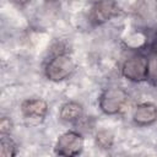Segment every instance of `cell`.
<instances>
[{"mask_svg": "<svg viewBox=\"0 0 157 157\" xmlns=\"http://www.w3.org/2000/svg\"><path fill=\"white\" fill-rule=\"evenodd\" d=\"M12 129V121L7 117H2L0 120V131L1 135H10V131Z\"/></svg>", "mask_w": 157, "mask_h": 157, "instance_id": "cell-12", "label": "cell"}, {"mask_svg": "<svg viewBox=\"0 0 157 157\" xmlns=\"http://www.w3.org/2000/svg\"><path fill=\"white\" fill-rule=\"evenodd\" d=\"M132 120L140 126H146L157 120V107L153 103H141L132 112Z\"/></svg>", "mask_w": 157, "mask_h": 157, "instance_id": "cell-8", "label": "cell"}, {"mask_svg": "<svg viewBox=\"0 0 157 157\" xmlns=\"http://www.w3.org/2000/svg\"><path fill=\"white\" fill-rule=\"evenodd\" d=\"M128 99L129 94L125 90L120 87H108L101 93L98 98V105L104 114L113 115L124 108V105L128 103Z\"/></svg>", "mask_w": 157, "mask_h": 157, "instance_id": "cell-2", "label": "cell"}, {"mask_svg": "<svg viewBox=\"0 0 157 157\" xmlns=\"http://www.w3.org/2000/svg\"><path fill=\"white\" fill-rule=\"evenodd\" d=\"M20 110L26 120L39 121L47 117L49 107L47 101L42 98H28L21 103Z\"/></svg>", "mask_w": 157, "mask_h": 157, "instance_id": "cell-6", "label": "cell"}, {"mask_svg": "<svg viewBox=\"0 0 157 157\" xmlns=\"http://www.w3.org/2000/svg\"><path fill=\"white\" fill-rule=\"evenodd\" d=\"M16 155V144L10 137V135H1L0 140V156L11 157Z\"/></svg>", "mask_w": 157, "mask_h": 157, "instance_id": "cell-9", "label": "cell"}, {"mask_svg": "<svg viewBox=\"0 0 157 157\" xmlns=\"http://www.w3.org/2000/svg\"><path fill=\"white\" fill-rule=\"evenodd\" d=\"M147 71H148V55L142 53H134L129 58L125 59L121 66V74L125 78L141 82L147 80Z\"/></svg>", "mask_w": 157, "mask_h": 157, "instance_id": "cell-3", "label": "cell"}, {"mask_svg": "<svg viewBox=\"0 0 157 157\" xmlns=\"http://www.w3.org/2000/svg\"><path fill=\"white\" fill-rule=\"evenodd\" d=\"M83 105L75 101L65 102L59 109V119L64 124H76L83 118Z\"/></svg>", "mask_w": 157, "mask_h": 157, "instance_id": "cell-7", "label": "cell"}, {"mask_svg": "<svg viewBox=\"0 0 157 157\" xmlns=\"http://www.w3.org/2000/svg\"><path fill=\"white\" fill-rule=\"evenodd\" d=\"M118 13L119 7L114 0H101L93 2L88 12V21L94 26H99L114 18Z\"/></svg>", "mask_w": 157, "mask_h": 157, "instance_id": "cell-5", "label": "cell"}, {"mask_svg": "<svg viewBox=\"0 0 157 157\" xmlns=\"http://www.w3.org/2000/svg\"><path fill=\"white\" fill-rule=\"evenodd\" d=\"M153 47H155V52H157V39H155V43H153Z\"/></svg>", "mask_w": 157, "mask_h": 157, "instance_id": "cell-14", "label": "cell"}, {"mask_svg": "<svg viewBox=\"0 0 157 157\" xmlns=\"http://www.w3.org/2000/svg\"><path fill=\"white\" fill-rule=\"evenodd\" d=\"M76 70V63L69 53H60L49 55L44 65V75L53 82H61L67 80Z\"/></svg>", "mask_w": 157, "mask_h": 157, "instance_id": "cell-1", "label": "cell"}, {"mask_svg": "<svg viewBox=\"0 0 157 157\" xmlns=\"http://www.w3.org/2000/svg\"><path fill=\"white\" fill-rule=\"evenodd\" d=\"M147 80L157 86V52L148 55V71Z\"/></svg>", "mask_w": 157, "mask_h": 157, "instance_id": "cell-11", "label": "cell"}, {"mask_svg": "<svg viewBox=\"0 0 157 157\" xmlns=\"http://www.w3.org/2000/svg\"><path fill=\"white\" fill-rule=\"evenodd\" d=\"M91 1H93V2H97V1H101V0H91Z\"/></svg>", "mask_w": 157, "mask_h": 157, "instance_id": "cell-15", "label": "cell"}, {"mask_svg": "<svg viewBox=\"0 0 157 157\" xmlns=\"http://www.w3.org/2000/svg\"><path fill=\"white\" fill-rule=\"evenodd\" d=\"M11 1L17 7H25V6H27L31 2V0H11Z\"/></svg>", "mask_w": 157, "mask_h": 157, "instance_id": "cell-13", "label": "cell"}, {"mask_svg": "<svg viewBox=\"0 0 157 157\" xmlns=\"http://www.w3.org/2000/svg\"><path fill=\"white\" fill-rule=\"evenodd\" d=\"M94 140H96V145H97L99 148H110L112 145H113L114 137H113V135H112L110 131H108V130H102V131L97 132Z\"/></svg>", "mask_w": 157, "mask_h": 157, "instance_id": "cell-10", "label": "cell"}, {"mask_svg": "<svg viewBox=\"0 0 157 157\" xmlns=\"http://www.w3.org/2000/svg\"><path fill=\"white\" fill-rule=\"evenodd\" d=\"M83 136L78 131H66L61 134L55 144V152L60 156H77L83 150Z\"/></svg>", "mask_w": 157, "mask_h": 157, "instance_id": "cell-4", "label": "cell"}]
</instances>
